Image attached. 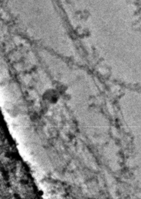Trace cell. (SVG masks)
<instances>
[{"label": "cell", "mask_w": 141, "mask_h": 199, "mask_svg": "<svg viewBox=\"0 0 141 199\" xmlns=\"http://www.w3.org/2000/svg\"><path fill=\"white\" fill-rule=\"evenodd\" d=\"M58 92L53 89L47 90L43 94V99L50 103L57 102L58 99Z\"/></svg>", "instance_id": "1"}]
</instances>
